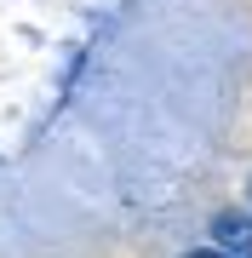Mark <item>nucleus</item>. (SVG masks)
Returning a JSON list of instances; mask_svg holds the SVG:
<instances>
[{
  "label": "nucleus",
  "mask_w": 252,
  "mask_h": 258,
  "mask_svg": "<svg viewBox=\"0 0 252 258\" xmlns=\"http://www.w3.org/2000/svg\"><path fill=\"white\" fill-rule=\"evenodd\" d=\"M212 241L235 258H252V212H241V207L212 212Z\"/></svg>",
  "instance_id": "f257e3e1"
},
{
  "label": "nucleus",
  "mask_w": 252,
  "mask_h": 258,
  "mask_svg": "<svg viewBox=\"0 0 252 258\" xmlns=\"http://www.w3.org/2000/svg\"><path fill=\"white\" fill-rule=\"evenodd\" d=\"M184 258H235V252H224V247L212 241V247H195V252H184Z\"/></svg>",
  "instance_id": "f03ea898"
},
{
  "label": "nucleus",
  "mask_w": 252,
  "mask_h": 258,
  "mask_svg": "<svg viewBox=\"0 0 252 258\" xmlns=\"http://www.w3.org/2000/svg\"><path fill=\"white\" fill-rule=\"evenodd\" d=\"M246 201H252V178H246Z\"/></svg>",
  "instance_id": "7ed1b4c3"
}]
</instances>
